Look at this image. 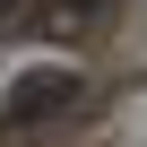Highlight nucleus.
<instances>
[{
  "mask_svg": "<svg viewBox=\"0 0 147 147\" xmlns=\"http://www.w3.org/2000/svg\"><path fill=\"white\" fill-rule=\"evenodd\" d=\"M87 87H78V69H35V78H18L9 87V104H0V121H52V113H69V104H78Z\"/></svg>",
  "mask_w": 147,
  "mask_h": 147,
  "instance_id": "obj_1",
  "label": "nucleus"
},
{
  "mask_svg": "<svg viewBox=\"0 0 147 147\" xmlns=\"http://www.w3.org/2000/svg\"><path fill=\"white\" fill-rule=\"evenodd\" d=\"M113 9V0H52V35H78V26H95Z\"/></svg>",
  "mask_w": 147,
  "mask_h": 147,
  "instance_id": "obj_2",
  "label": "nucleus"
}]
</instances>
